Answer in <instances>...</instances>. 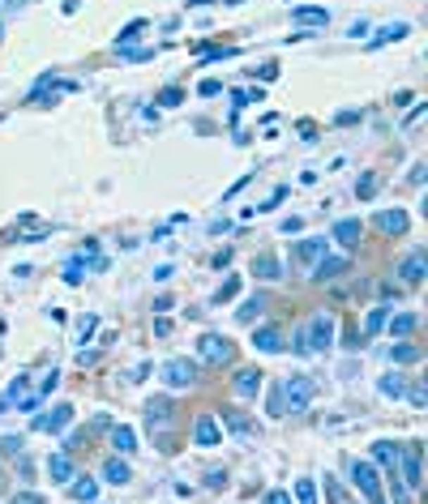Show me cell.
<instances>
[{
    "label": "cell",
    "mask_w": 428,
    "mask_h": 504,
    "mask_svg": "<svg viewBox=\"0 0 428 504\" xmlns=\"http://www.w3.org/2000/svg\"><path fill=\"white\" fill-rule=\"evenodd\" d=\"M351 479H355V487H360V491H364V496H368L372 504H382V491H377V474H372L368 466H360V462H355V466H351Z\"/></svg>",
    "instance_id": "6da1fadb"
},
{
    "label": "cell",
    "mask_w": 428,
    "mask_h": 504,
    "mask_svg": "<svg viewBox=\"0 0 428 504\" xmlns=\"http://www.w3.org/2000/svg\"><path fill=\"white\" fill-rule=\"evenodd\" d=\"M107 479H116V483H125V479H129V470H125V466H107Z\"/></svg>",
    "instance_id": "5b68a950"
},
{
    "label": "cell",
    "mask_w": 428,
    "mask_h": 504,
    "mask_svg": "<svg viewBox=\"0 0 428 504\" xmlns=\"http://www.w3.org/2000/svg\"><path fill=\"white\" fill-rule=\"evenodd\" d=\"M73 496H77V500H90V496H94V483H90V479H77V491H73Z\"/></svg>",
    "instance_id": "3957f363"
},
{
    "label": "cell",
    "mask_w": 428,
    "mask_h": 504,
    "mask_svg": "<svg viewBox=\"0 0 428 504\" xmlns=\"http://www.w3.org/2000/svg\"><path fill=\"white\" fill-rule=\"evenodd\" d=\"M296 491H300V504H317V491H313V483H300Z\"/></svg>",
    "instance_id": "277c9868"
},
{
    "label": "cell",
    "mask_w": 428,
    "mask_h": 504,
    "mask_svg": "<svg viewBox=\"0 0 428 504\" xmlns=\"http://www.w3.org/2000/svg\"><path fill=\"white\" fill-rule=\"evenodd\" d=\"M265 504H291V500H287L283 491H270V496H265Z\"/></svg>",
    "instance_id": "8992f818"
},
{
    "label": "cell",
    "mask_w": 428,
    "mask_h": 504,
    "mask_svg": "<svg viewBox=\"0 0 428 504\" xmlns=\"http://www.w3.org/2000/svg\"><path fill=\"white\" fill-rule=\"evenodd\" d=\"M13 504H43L39 496H22V500H13Z\"/></svg>",
    "instance_id": "52a82bcc"
},
{
    "label": "cell",
    "mask_w": 428,
    "mask_h": 504,
    "mask_svg": "<svg viewBox=\"0 0 428 504\" xmlns=\"http://www.w3.org/2000/svg\"><path fill=\"white\" fill-rule=\"evenodd\" d=\"M407 474H411V487H420V449L407 453Z\"/></svg>",
    "instance_id": "7a4b0ae2"
}]
</instances>
